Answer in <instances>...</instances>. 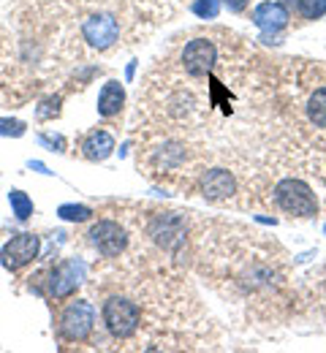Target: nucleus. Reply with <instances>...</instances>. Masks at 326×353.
Listing matches in <instances>:
<instances>
[{"instance_id": "2", "label": "nucleus", "mask_w": 326, "mask_h": 353, "mask_svg": "<svg viewBox=\"0 0 326 353\" xmlns=\"http://www.w3.org/2000/svg\"><path fill=\"white\" fill-rule=\"evenodd\" d=\"M101 315H103L106 329H109L114 337H120V340L131 337V334L139 329V321H141L139 305L131 302V299H123V296H112V299H106V302H103V310H101Z\"/></svg>"}, {"instance_id": "5", "label": "nucleus", "mask_w": 326, "mask_h": 353, "mask_svg": "<svg viewBox=\"0 0 326 353\" xmlns=\"http://www.w3.org/2000/svg\"><path fill=\"white\" fill-rule=\"evenodd\" d=\"M88 236H90V242L98 248V253H103L106 259L120 256V253L125 250V245H128V236H125L123 225L114 221H98L93 228H90Z\"/></svg>"}, {"instance_id": "18", "label": "nucleus", "mask_w": 326, "mask_h": 353, "mask_svg": "<svg viewBox=\"0 0 326 353\" xmlns=\"http://www.w3.org/2000/svg\"><path fill=\"white\" fill-rule=\"evenodd\" d=\"M63 221H74V223H82V221H88L93 212L88 210V207H77V204H63L60 207V212H57Z\"/></svg>"}, {"instance_id": "13", "label": "nucleus", "mask_w": 326, "mask_h": 353, "mask_svg": "<svg viewBox=\"0 0 326 353\" xmlns=\"http://www.w3.org/2000/svg\"><path fill=\"white\" fill-rule=\"evenodd\" d=\"M112 150H114V139L106 131H93L82 144V152L88 161H106L112 155Z\"/></svg>"}, {"instance_id": "9", "label": "nucleus", "mask_w": 326, "mask_h": 353, "mask_svg": "<svg viewBox=\"0 0 326 353\" xmlns=\"http://www.w3.org/2000/svg\"><path fill=\"white\" fill-rule=\"evenodd\" d=\"M234 190H236L234 176L226 169H212L210 174L201 179V193L210 201H226L229 196H234Z\"/></svg>"}, {"instance_id": "10", "label": "nucleus", "mask_w": 326, "mask_h": 353, "mask_svg": "<svg viewBox=\"0 0 326 353\" xmlns=\"http://www.w3.org/2000/svg\"><path fill=\"white\" fill-rule=\"evenodd\" d=\"M253 22L261 30H267V33H278V30H283L288 25V8L283 3H272V0L269 3H261L253 11Z\"/></svg>"}, {"instance_id": "7", "label": "nucleus", "mask_w": 326, "mask_h": 353, "mask_svg": "<svg viewBox=\"0 0 326 353\" xmlns=\"http://www.w3.org/2000/svg\"><path fill=\"white\" fill-rule=\"evenodd\" d=\"M82 36H85V41L90 46H95V49H109V46L117 41V36H120L117 19L109 17V14L90 17V19L82 25Z\"/></svg>"}, {"instance_id": "6", "label": "nucleus", "mask_w": 326, "mask_h": 353, "mask_svg": "<svg viewBox=\"0 0 326 353\" xmlns=\"http://www.w3.org/2000/svg\"><path fill=\"white\" fill-rule=\"evenodd\" d=\"M218 63V49L207 39H196L183 49V65L190 77H207Z\"/></svg>"}, {"instance_id": "19", "label": "nucleus", "mask_w": 326, "mask_h": 353, "mask_svg": "<svg viewBox=\"0 0 326 353\" xmlns=\"http://www.w3.org/2000/svg\"><path fill=\"white\" fill-rule=\"evenodd\" d=\"M0 133L3 136H22L25 133V123H19V120H0Z\"/></svg>"}, {"instance_id": "11", "label": "nucleus", "mask_w": 326, "mask_h": 353, "mask_svg": "<svg viewBox=\"0 0 326 353\" xmlns=\"http://www.w3.org/2000/svg\"><path fill=\"white\" fill-rule=\"evenodd\" d=\"M123 103H125V90H123L120 82H106V85L101 88V95H98V114H101V117H114V114H120Z\"/></svg>"}, {"instance_id": "4", "label": "nucleus", "mask_w": 326, "mask_h": 353, "mask_svg": "<svg viewBox=\"0 0 326 353\" xmlns=\"http://www.w3.org/2000/svg\"><path fill=\"white\" fill-rule=\"evenodd\" d=\"M39 250H41V239L36 234H17L3 245L0 264L6 269H11V272H17V269L30 264L39 256Z\"/></svg>"}, {"instance_id": "12", "label": "nucleus", "mask_w": 326, "mask_h": 353, "mask_svg": "<svg viewBox=\"0 0 326 353\" xmlns=\"http://www.w3.org/2000/svg\"><path fill=\"white\" fill-rule=\"evenodd\" d=\"M152 236L163 245V248H174L183 239V221L174 215H163L152 223Z\"/></svg>"}, {"instance_id": "16", "label": "nucleus", "mask_w": 326, "mask_h": 353, "mask_svg": "<svg viewBox=\"0 0 326 353\" xmlns=\"http://www.w3.org/2000/svg\"><path fill=\"white\" fill-rule=\"evenodd\" d=\"M296 8L305 19H321L326 14V0H296Z\"/></svg>"}, {"instance_id": "14", "label": "nucleus", "mask_w": 326, "mask_h": 353, "mask_svg": "<svg viewBox=\"0 0 326 353\" xmlns=\"http://www.w3.org/2000/svg\"><path fill=\"white\" fill-rule=\"evenodd\" d=\"M307 117L316 128H326V88H318L307 101Z\"/></svg>"}, {"instance_id": "15", "label": "nucleus", "mask_w": 326, "mask_h": 353, "mask_svg": "<svg viewBox=\"0 0 326 353\" xmlns=\"http://www.w3.org/2000/svg\"><path fill=\"white\" fill-rule=\"evenodd\" d=\"M8 201H11V210H14V215H17L19 221H28V218L33 215V201L28 199V193L11 190V193H8Z\"/></svg>"}, {"instance_id": "1", "label": "nucleus", "mask_w": 326, "mask_h": 353, "mask_svg": "<svg viewBox=\"0 0 326 353\" xmlns=\"http://www.w3.org/2000/svg\"><path fill=\"white\" fill-rule=\"evenodd\" d=\"M275 201L283 212L296 218H313L318 212V201L302 179H283L275 188Z\"/></svg>"}, {"instance_id": "8", "label": "nucleus", "mask_w": 326, "mask_h": 353, "mask_svg": "<svg viewBox=\"0 0 326 353\" xmlns=\"http://www.w3.org/2000/svg\"><path fill=\"white\" fill-rule=\"evenodd\" d=\"M85 277V266L79 261H63L52 274H49V294L54 299H65L77 291V285Z\"/></svg>"}, {"instance_id": "20", "label": "nucleus", "mask_w": 326, "mask_h": 353, "mask_svg": "<svg viewBox=\"0 0 326 353\" xmlns=\"http://www.w3.org/2000/svg\"><path fill=\"white\" fill-rule=\"evenodd\" d=\"M221 3L229 6V11H234V14H239V11H245L250 6V0H221Z\"/></svg>"}, {"instance_id": "21", "label": "nucleus", "mask_w": 326, "mask_h": 353, "mask_svg": "<svg viewBox=\"0 0 326 353\" xmlns=\"http://www.w3.org/2000/svg\"><path fill=\"white\" fill-rule=\"evenodd\" d=\"M280 3H283V6H294L296 0H280Z\"/></svg>"}, {"instance_id": "17", "label": "nucleus", "mask_w": 326, "mask_h": 353, "mask_svg": "<svg viewBox=\"0 0 326 353\" xmlns=\"http://www.w3.org/2000/svg\"><path fill=\"white\" fill-rule=\"evenodd\" d=\"M193 14L201 17V19H215L221 14V0H196Z\"/></svg>"}, {"instance_id": "3", "label": "nucleus", "mask_w": 326, "mask_h": 353, "mask_svg": "<svg viewBox=\"0 0 326 353\" xmlns=\"http://www.w3.org/2000/svg\"><path fill=\"white\" fill-rule=\"evenodd\" d=\"M95 329V310L90 302H71L60 315V334L68 343H85Z\"/></svg>"}]
</instances>
